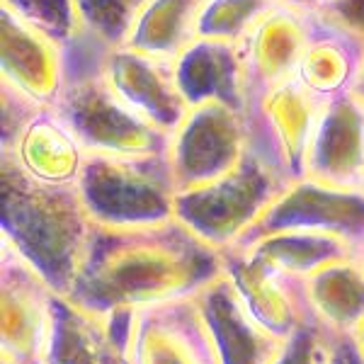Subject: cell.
I'll use <instances>...</instances> for the list:
<instances>
[{
    "instance_id": "ba28073f",
    "label": "cell",
    "mask_w": 364,
    "mask_h": 364,
    "mask_svg": "<svg viewBox=\"0 0 364 364\" xmlns=\"http://www.w3.org/2000/svg\"><path fill=\"white\" fill-rule=\"evenodd\" d=\"M97 63L109 90L161 132L173 134L185 119L190 105L175 83L173 63L124 44H102Z\"/></svg>"
},
{
    "instance_id": "7a4b0ae2",
    "label": "cell",
    "mask_w": 364,
    "mask_h": 364,
    "mask_svg": "<svg viewBox=\"0 0 364 364\" xmlns=\"http://www.w3.org/2000/svg\"><path fill=\"white\" fill-rule=\"evenodd\" d=\"M95 226L139 228L175 219V175L168 154H87L75 182Z\"/></svg>"
},
{
    "instance_id": "7402d4cb",
    "label": "cell",
    "mask_w": 364,
    "mask_h": 364,
    "mask_svg": "<svg viewBox=\"0 0 364 364\" xmlns=\"http://www.w3.org/2000/svg\"><path fill=\"white\" fill-rule=\"evenodd\" d=\"M323 3H333V0H318V5H323Z\"/></svg>"
},
{
    "instance_id": "8992f818",
    "label": "cell",
    "mask_w": 364,
    "mask_h": 364,
    "mask_svg": "<svg viewBox=\"0 0 364 364\" xmlns=\"http://www.w3.org/2000/svg\"><path fill=\"white\" fill-rule=\"evenodd\" d=\"M279 231L331 233L360 248L364 240V187H338L314 178L289 182L236 248Z\"/></svg>"
},
{
    "instance_id": "30bf717a",
    "label": "cell",
    "mask_w": 364,
    "mask_h": 364,
    "mask_svg": "<svg viewBox=\"0 0 364 364\" xmlns=\"http://www.w3.org/2000/svg\"><path fill=\"white\" fill-rule=\"evenodd\" d=\"M306 178L364 187V102L355 92L328 95L306 156Z\"/></svg>"
},
{
    "instance_id": "3957f363",
    "label": "cell",
    "mask_w": 364,
    "mask_h": 364,
    "mask_svg": "<svg viewBox=\"0 0 364 364\" xmlns=\"http://www.w3.org/2000/svg\"><path fill=\"white\" fill-rule=\"evenodd\" d=\"M3 168L5 236L27 255L49 262H73L83 257L92 221L75 185H49L27 175L10 156H0Z\"/></svg>"
},
{
    "instance_id": "44dd1931",
    "label": "cell",
    "mask_w": 364,
    "mask_h": 364,
    "mask_svg": "<svg viewBox=\"0 0 364 364\" xmlns=\"http://www.w3.org/2000/svg\"><path fill=\"white\" fill-rule=\"evenodd\" d=\"M350 92H355V95L364 102V56L360 61V68H357L355 80H352V85H350Z\"/></svg>"
},
{
    "instance_id": "5bb4252c",
    "label": "cell",
    "mask_w": 364,
    "mask_h": 364,
    "mask_svg": "<svg viewBox=\"0 0 364 364\" xmlns=\"http://www.w3.org/2000/svg\"><path fill=\"white\" fill-rule=\"evenodd\" d=\"M362 56L364 39L323 20L318 13H311L309 37L296 78L323 97L336 95L350 90Z\"/></svg>"
},
{
    "instance_id": "ffe728a7",
    "label": "cell",
    "mask_w": 364,
    "mask_h": 364,
    "mask_svg": "<svg viewBox=\"0 0 364 364\" xmlns=\"http://www.w3.org/2000/svg\"><path fill=\"white\" fill-rule=\"evenodd\" d=\"M274 5H282V8L289 10H299V13H314L318 8V0H274Z\"/></svg>"
},
{
    "instance_id": "e0dca14e",
    "label": "cell",
    "mask_w": 364,
    "mask_h": 364,
    "mask_svg": "<svg viewBox=\"0 0 364 364\" xmlns=\"http://www.w3.org/2000/svg\"><path fill=\"white\" fill-rule=\"evenodd\" d=\"M146 0H73L80 27L102 44H124Z\"/></svg>"
},
{
    "instance_id": "9c48e42d",
    "label": "cell",
    "mask_w": 364,
    "mask_h": 364,
    "mask_svg": "<svg viewBox=\"0 0 364 364\" xmlns=\"http://www.w3.org/2000/svg\"><path fill=\"white\" fill-rule=\"evenodd\" d=\"M68 75V44L0 3V80L39 105H56Z\"/></svg>"
},
{
    "instance_id": "d6986e66",
    "label": "cell",
    "mask_w": 364,
    "mask_h": 364,
    "mask_svg": "<svg viewBox=\"0 0 364 364\" xmlns=\"http://www.w3.org/2000/svg\"><path fill=\"white\" fill-rule=\"evenodd\" d=\"M314 13L364 39V0H333L318 5Z\"/></svg>"
},
{
    "instance_id": "5b68a950",
    "label": "cell",
    "mask_w": 364,
    "mask_h": 364,
    "mask_svg": "<svg viewBox=\"0 0 364 364\" xmlns=\"http://www.w3.org/2000/svg\"><path fill=\"white\" fill-rule=\"evenodd\" d=\"M250 149L248 114L224 102L187 109L168 144V161L178 192L209 185L240 166Z\"/></svg>"
},
{
    "instance_id": "4fadbf2b",
    "label": "cell",
    "mask_w": 364,
    "mask_h": 364,
    "mask_svg": "<svg viewBox=\"0 0 364 364\" xmlns=\"http://www.w3.org/2000/svg\"><path fill=\"white\" fill-rule=\"evenodd\" d=\"M173 73L190 107L224 102L240 112L248 109V80L240 42L197 37L173 61Z\"/></svg>"
},
{
    "instance_id": "277c9868",
    "label": "cell",
    "mask_w": 364,
    "mask_h": 364,
    "mask_svg": "<svg viewBox=\"0 0 364 364\" xmlns=\"http://www.w3.org/2000/svg\"><path fill=\"white\" fill-rule=\"evenodd\" d=\"M289 180L250 146L238 168L209 185L175 195V219L211 248L236 245Z\"/></svg>"
},
{
    "instance_id": "2e32d148",
    "label": "cell",
    "mask_w": 364,
    "mask_h": 364,
    "mask_svg": "<svg viewBox=\"0 0 364 364\" xmlns=\"http://www.w3.org/2000/svg\"><path fill=\"white\" fill-rule=\"evenodd\" d=\"M274 8V0H204L197 17V37L240 42Z\"/></svg>"
},
{
    "instance_id": "52a82bcc",
    "label": "cell",
    "mask_w": 364,
    "mask_h": 364,
    "mask_svg": "<svg viewBox=\"0 0 364 364\" xmlns=\"http://www.w3.org/2000/svg\"><path fill=\"white\" fill-rule=\"evenodd\" d=\"M326 97L301 80H287L248 105L250 146L289 182L306 178V156Z\"/></svg>"
},
{
    "instance_id": "9a60e30c",
    "label": "cell",
    "mask_w": 364,
    "mask_h": 364,
    "mask_svg": "<svg viewBox=\"0 0 364 364\" xmlns=\"http://www.w3.org/2000/svg\"><path fill=\"white\" fill-rule=\"evenodd\" d=\"M202 3L204 0H146L124 46L173 63L197 39Z\"/></svg>"
},
{
    "instance_id": "ac0fdd59",
    "label": "cell",
    "mask_w": 364,
    "mask_h": 364,
    "mask_svg": "<svg viewBox=\"0 0 364 364\" xmlns=\"http://www.w3.org/2000/svg\"><path fill=\"white\" fill-rule=\"evenodd\" d=\"M0 3L10 5L51 37L61 39L63 44H68L83 29L73 0H0Z\"/></svg>"
},
{
    "instance_id": "8fae6325",
    "label": "cell",
    "mask_w": 364,
    "mask_h": 364,
    "mask_svg": "<svg viewBox=\"0 0 364 364\" xmlns=\"http://www.w3.org/2000/svg\"><path fill=\"white\" fill-rule=\"evenodd\" d=\"M3 156L32 178L49 185H75L87 161V151L54 105H42L8 141H0Z\"/></svg>"
},
{
    "instance_id": "6da1fadb",
    "label": "cell",
    "mask_w": 364,
    "mask_h": 364,
    "mask_svg": "<svg viewBox=\"0 0 364 364\" xmlns=\"http://www.w3.org/2000/svg\"><path fill=\"white\" fill-rule=\"evenodd\" d=\"M102 42L80 29L68 42V75L54 107L87 154H168L170 134L129 109L100 73Z\"/></svg>"
},
{
    "instance_id": "7c38bea8",
    "label": "cell",
    "mask_w": 364,
    "mask_h": 364,
    "mask_svg": "<svg viewBox=\"0 0 364 364\" xmlns=\"http://www.w3.org/2000/svg\"><path fill=\"white\" fill-rule=\"evenodd\" d=\"M309 15L274 5L255 27L240 39L248 105L262 92L287 80H294L301 66L304 46L309 37ZM248 112V109H245Z\"/></svg>"
}]
</instances>
